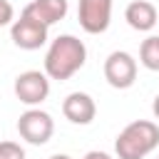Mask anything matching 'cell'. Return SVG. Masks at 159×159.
Returning a JSON list of instances; mask_svg holds the SVG:
<instances>
[{
    "label": "cell",
    "instance_id": "30bf717a",
    "mask_svg": "<svg viewBox=\"0 0 159 159\" xmlns=\"http://www.w3.org/2000/svg\"><path fill=\"white\" fill-rule=\"evenodd\" d=\"M22 12L37 17L40 22H45L50 27L67 15V0H32L30 5L22 7Z\"/></svg>",
    "mask_w": 159,
    "mask_h": 159
},
{
    "label": "cell",
    "instance_id": "9c48e42d",
    "mask_svg": "<svg viewBox=\"0 0 159 159\" xmlns=\"http://www.w3.org/2000/svg\"><path fill=\"white\" fill-rule=\"evenodd\" d=\"M124 20L132 30L137 32H149L157 22H159V15H157V7L147 0H134L127 5L124 10Z\"/></svg>",
    "mask_w": 159,
    "mask_h": 159
},
{
    "label": "cell",
    "instance_id": "2e32d148",
    "mask_svg": "<svg viewBox=\"0 0 159 159\" xmlns=\"http://www.w3.org/2000/svg\"><path fill=\"white\" fill-rule=\"evenodd\" d=\"M50 159H72V157H67V154H52Z\"/></svg>",
    "mask_w": 159,
    "mask_h": 159
},
{
    "label": "cell",
    "instance_id": "6da1fadb",
    "mask_svg": "<svg viewBox=\"0 0 159 159\" xmlns=\"http://www.w3.org/2000/svg\"><path fill=\"white\" fill-rule=\"evenodd\" d=\"M87 60V47L75 35H60L52 40L47 55H45V72L50 80H70L75 72L82 70Z\"/></svg>",
    "mask_w": 159,
    "mask_h": 159
},
{
    "label": "cell",
    "instance_id": "9a60e30c",
    "mask_svg": "<svg viewBox=\"0 0 159 159\" xmlns=\"http://www.w3.org/2000/svg\"><path fill=\"white\" fill-rule=\"evenodd\" d=\"M152 112H154V117L159 119V94L154 97V102H152Z\"/></svg>",
    "mask_w": 159,
    "mask_h": 159
},
{
    "label": "cell",
    "instance_id": "5b68a950",
    "mask_svg": "<svg viewBox=\"0 0 159 159\" xmlns=\"http://www.w3.org/2000/svg\"><path fill=\"white\" fill-rule=\"evenodd\" d=\"M104 80L114 89L132 87L134 80H137V60L129 52H124V50H114L104 60Z\"/></svg>",
    "mask_w": 159,
    "mask_h": 159
},
{
    "label": "cell",
    "instance_id": "7c38bea8",
    "mask_svg": "<svg viewBox=\"0 0 159 159\" xmlns=\"http://www.w3.org/2000/svg\"><path fill=\"white\" fill-rule=\"evenodd\" d=\"M0 159H25V149L17 142H0Z\"/></svg>",
    "mask_w": 159,
    "mask_h": 159
},
{
    "label": "cell",
    "instance_id": "ba28073f",
    "mask_svg": "<svg viewBox=\"0 0 159 159\" xmlns=\"http://www.w3.org/2000/svg\"><path fill=\"white\" fill-rule=\"evenodd\" d=\"M62 114L72 124H89L97 114V104L87 92H72L62 102Z\"/></svg>",
    "mask_w": 159,
    "mask_h": 159
},
{
    "label": "cell",
    "instance_id": "277c9868",
    "mask_svg": "<svg viewBox=\"0 0 159 159\" xmlns=\"http://www.w3.org/2000/svg\"><path fill=\"white\" fill-rule=\"evenodd\" d=\"M10 37L20 50H40L47 42V25L27 12H20V20L10 27Z\"/></svg>",
    "mask_w": 159,
    "mask_h": 159
},
{
    "label": "cell",
    "instance_id": "e0dca14e",
    "mask_svg": "<svg viewBox=\"0 0 159 159\" xmlns=\"http://www.w3.org/2000/svg\"><path fill=\"white\" fill-rule=\"evenodd\" d=\"M157 159H159V157H157Z\"/></svg>",
    "mask_w": 159,
    "mask_h": 159
},
{
    "label": "cell",
    "instance_id": "5bb4252c",
    "mask_svg": "<svg viewBox=\"0 0 159 159\" xmlns=\"http://www.w3.org/2000/svg\"><path fill=\"white\" fill-rule=\"evenodd\" d=\"M82 159H112L107 152H99V149H94V152H87Z\"/></svg>",
    "mask_w": 159,
    "mask_h": 159
},
{
    "label": "cell",
    "instance_id": "7a4b0ae2",
    "mask_svg": "<svg viewBox=\"0 0 159 159\" xmlns=\"http://www.w3.org/2000/svg\"><path fill=\"white\" fill-rule=\"evenodd\" d=\"M157 147H159V127L149 119H137L127 124L114 142V152L119 159H144Z\"/></svg>",
    "mask_w": 159,
    "mask_h": 159
},
{
    "label": "cell",
    "instance_id": "52a82bcc",
    "mask_svg": "<svg viewBox=\"0 0 159 159\" xmlns=\"http://www.w3.org/2000/svg\"><path fill=\"white\" fill-rule=\"evenodd\" d=\"M77 20H80L82 30L89 35L104 32L112 20V0H80Z\"/></svg>",
    "mask_w": 159,
    "mask_h": 159
},
{
    "label": "cell",
    "instance_id": "8fae6325",
    "mask_svg": "<svg viewBox=\"0 0 159 159\" xmlns=\"http://www.w3.org/2000/svg\"><path fill=\"white\" fill-rule=\"evenodd\" d=\"M139 62L152 70V72H159V35H149L142 47H139Z\"/></svg>",
    "mask_w": 159,
    "mask_h": 159
},
{
    "label": "cell",
    "instance_id": "8992f818",
    "mask_svg": "<svg viewBox=\"0 0 159 159\" xmlns=\"http://www.w3.org/2000/svg\"><path fill=\"white\" fill-rule=\"evenodd\" d=\"M47 94H50V77H47V72L27 70V72L15 77V97L22 104L35 107V104L45 102Z\"/></svg>",
    "mask_w": 159,
    "mask_h": 159
},
{
    "label": "cell",
    "instance_id": "3957f363",
    "mask_svg": "<svg viewBox=\"0 0 159 159\" xmlns=\"http://www.w3.org/2000/svg\"><path fill=\"white\" fill-rule=\"evenodd\" d=\"M17 132H20V137L25 142H30L35 147H42V144L50 142V137L55 132V122L42 109H27L17 119Z\"/></svg>",
    "mask_w": 159,
    "mask_h": 159
},
{
    "label": "cell",
    "instance_id": "4fadbf2b",
    "mask_svg": "<svg viewBox=\"0 0 159 159\" xmlns=\"http://www.w3.org/2000/svg\"><path fill=\"white\" fill-rule=\"evenodd\" d=\"M12 15H15L12 5H10L7 0H0V27H2V25H10V22H12Z\"/></svg>",
    "mask_w": 159,
    "mask_h": 159
}]
</instances>
